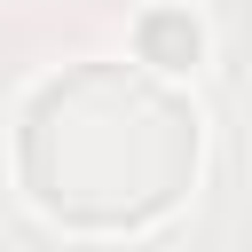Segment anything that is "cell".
Segmentation results:
<instances>
[{
  "label": "cell",
  "instance_id": "2",
  "mask_svg": "<svg viewBox=\"0 0 252 252\" xmlns=\"http://www.w3.org/2000/svg\"><path fill=\"white\" fill-rule=\"evenodd\" d=\"M134 63L158 71V79L197 71V63H205V24H197L189 8H142V24H134Z\"/></svg>",
  "mask_w": 252,
  "mask_h": 252
},
{
  "label": "cell",
  "instance_id": "1",
  "mask_svg": "<svg viewBox=\"0 0 252 252\" xmlns=\"http://www.w3.org/2000/svg\"><path fill=\"white\" fill-rule=\"evenodd\" d=\"M205 158L197 102L142 63H71L32 87L16 118V189L39 220L126 236L165 220Z\"/></svg>",
  "mask_w": 252,
  "mask_h": 252
}]
</instances>
